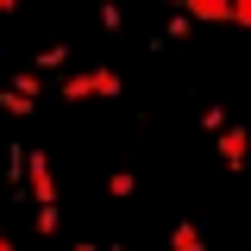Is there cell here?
<instances>
[{"instance_id":"cell-15","label":"cell","mask_w":251,"mask_h":251,"mask_svg":"<svg viewBox=\"0 0 251 251\" xmlns=\"http://www.w3.org/2000/svg\"><path fill=\"white\" fill-rule=\"evenodd\" d=\"M13 88L25 94V100H38V75H31V69H19V75H13Z\"/></svg>"},{"instance_id":"cell-6","label":"cell","mask_w":251,"mask_h":251,"mask_svg":"<svg viewBox=\"0 0 251 251\" xmlns=\"http://www.w3.org/2000/svg\"><path fill=\"white\" fill-rule=\"evenodd\" d=\"M201 245H207L201 226H176V232H170V251H201Z\"/></svg>"},{"instance_id":"cell-17","label":"cell","mask_w":251,"mask_h":251,"mask_svg":"<svg viewBox=\"0 0 251 251\" xmlns=\"http://www.w3.org/2000/svg\"><path fill=\"white\" fill-rule=\"evenodd\" d=\"M6 245H13V239H6V226H0V251H6Z\"/></svg>"},{"instance_id":"cell-18","label":"cell","mask_w":251,"mask_h":251,"mask_svg":"<svg viewBox=\"0 0 251 251\" xmlns=\"http://www.w3.org/2000/svg\"><path fill=\"white\" fill-rule=\"evenodd\" d=\"M170 6H176V0H170Z\"/></svg>"},{"instance_id":"cell-5","label":"cell","mask_w":251,"mask_h":251,"mask_svg":"<svg viewBox=\"0 0 251 251\" xmlns=\"http://www.w3.org/2000/svg\"><path fill=\"white\" fill-rule=\"evenodd\" d=\"M120 88H126V82H120V69H88V94H107V100H113Z\"/></svg>"},{"instance_id":"cell-11","label":"cell","mask_w":251,"mask_h":251,"mask_svg":"<svg viewBox=\"0 0 251 251\" xmlns=\"http://www.w3.org/2000/svg\"><path fill=\"white\" fill-rule=\"evenodd\" d=\"M220 126H226V107L207 100V107H201V132H220Z\"/></svg>"},{"instance_id":"cell-4","label":"cell","mask_w":251,"mask_h":251,"mask_svg":"<svg viewBox=\"0 0 251 251\" xmlns=\"http://www.w3.org/2000/svg\"><path fill=\"white\" fill-rule=\"evenodd\" d=\"M31 232H63V214H57V201H38V214H31Z\"/></svg>"},{"instance_id":"cell-7","label":"cell","mask_w":251,"mask_h":251,"mask_svg":"<svg viewBox=\"0 0 251 251\" xmlns=\"http://www.w3.org/2000/svg\"><path fill=\"white\" fill-rule=\"evenodd\" d=\"M226 25H232V31H251V0H226Z\"/></svg>"},{"instance_id":"cell-12","label":"cell","mask_w":251,"mask_h":251,"mask_svg":"<svg viewBox=\"0 0 251 251\" xmlns=\"http://www.w3.org/2000/svg\"><path fill=\"white\" fill-rule=\"evenodd\" d=\"M63 100H88V75H63Z\"/></svg>"},{"instance_id":"cell-1","label":"cell","mask_w":251,"mask_h":251,"mask_svg":"<svg viewBox=\"0 0 251 251\" xmlns=\"http://www.w3.org/2000/svg\"><path fill=\"white\" fill-rule=\"evenodd\" d=\"M214 138H220V163H226V176H239V170H245V145H251L245 126H220Z\"/></svg>"},{"instance_id":"cell-9","label":"cell","mask_w":251,"mask_h":251,"mask_svg":"<svg viewBox=\"0 0 251 251\" xmlns=\"http://www.w3.org/2000/svg\"><path fill=\"white\" fill-rule=\"evenodd\" d=\"M0 107H6L13 120H25V113H31V100H25V94H19V88H6V94H0Z\"/></svg>"},{"instance_id":"cell-14","label":"cell","mask_w":251,"mask_h":251,"mask_svg":"<svg viewBox=\"0 0 251 251\" xmlns=\"http://www.w3.org/2000/svg\"><path fill=\"white\" fill-rule=\"evenodd\" d=\"M100 25H107V31H120V25H126V13L113 6V0H100Z\"/></svg>"},{"instance_id":"cell-10","label":"cell","mask_w":251,"mask_h":251,"mask_svg":"<svg viewBox=\"0 0 251 251\" xmlns=\"http://www.w3.org/2000/svg\"><path fill=\"white\" fill-rule=\"evenodd\" d=\"M188 31H195V19H188L182 6H176V19H170V25H163V38H170V44H176V38H188Z\"/></svg>"},{"instance_id":"cell-8","label":"cell","mask_w":251,"mask_h":251,"mask_svg":"<svg viewBox=\"0 0 251 251\" xmlns=\"http://www.w3.org/2000/svg\"><path fill=\"white\" fill-rule=\"evenodd\" d=\"M132 188H138V176H132V170H113V176H107V195H113V201H126Z\"/></svg>"},{"instance_id":"cell-13","label":"cell","mask_w":251,"mask_h":251,"mask_svg":"<svg viewBox=\"0 0 251 251\" xmlns=\"http://www.w3.org/2000/svg\"><path fill=\"white\" fill-rule=\"evenodd\" d=\"M63 63H69V50H63V44H50V50H38V69H63Z\"/></svg>"},{"instance_id":"cell-16","label":"cell","mask_w":251,"mask_h":251,"mask_svg":"<svg viewBox=\"0 0 251 251\" xmlns=\"http://www.w3.org/2000/svg\"><path fill=\"white\" fill-rule=\"evenodd\" d=\"M13 6H19V0H0V13H13Z\"/></svg>"},{"instance_id":"cell-2","label":"cell","mask_w":251,"mask_h":251,"mask_svg":"<svg viewBox=\"0 0 251 251\" xmlns=\"http://www.w3.org/2000/svg\"><path fill=\"white\" fill-rule=\"evenodd\" d=\"M25 195L31 201H57V182H50V163H44V151L25 157Z\"/></svg>"},{"instance_id":"cell-3","label":"cell","mask_w":251,"mask_h":251,"mask_svg":"<svg viewBox=\"0 0 251 251\" xmlns=\"http://www.w3.org/2000/svg\"><path fill=\"white\" fill-rule=\"evenodd\" d=\"M195 25H226V0H176Z\"/></svg>"}]
</instances>
